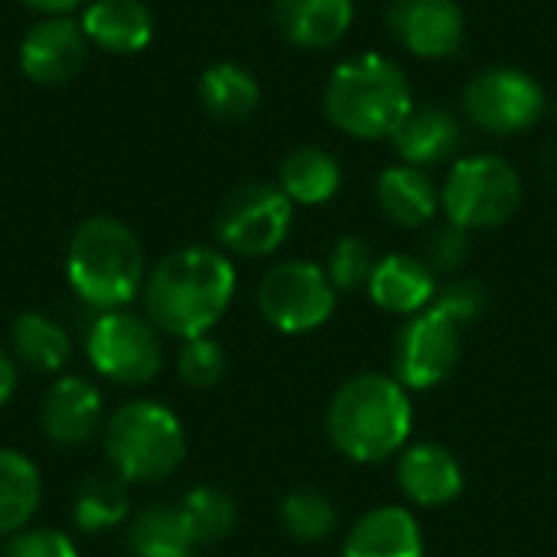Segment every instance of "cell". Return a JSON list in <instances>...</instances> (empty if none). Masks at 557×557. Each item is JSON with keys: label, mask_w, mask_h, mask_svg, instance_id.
Segmentation results:
<instances>
[{"label": "cell", "mask_w": 557, "mask_h": 557, "mask_svg": "<svg viewBox=\"0 0 557 557\" xmlns=\"http://www.w3.org/2000/svg\"><path fill=\"white\" fill-rule=\"evenodd\" d=\"M13 388H16V369H13V362H10V356L0 349V408L10 401V395H13Z\"/></svg>", "instance_id": "cell-36"}, {"label": "cell", "mask_w": 557, "mask_h": 557, "mask_svg": "<svg viewBox=\"0 0 557 557\" xmlns=\"http://www.w3.org/2000/svg\"><path fill=\"white\" fill-rule=\"evenodd\" d=\"M23 3L33 7V10H39V13H46V16H65L75 7L88 3V0H23Z\"/></svg>", "instance_id": "cell-35"}, {"label": "cell", "mask_w": 557, "mask_h": 557, "mask_svg": "<svg viewBox=\"0 0 557 557\" xmlns=\"http://www.w3.org/2000/svg\"><path fill=\"white\" fill-rule=\"evenodd\" d=\"M104 450L121 480L150 483L170 476L186 457L180 418L157 401H131L104 428Z\"/></svg>", "instance_id": "cell-5"}, {"label": "cell", "mask_w": 557, "mask_h": 557, "mask_svg": "<svg viewBox=\"0 0 557 557\" xmlns=\"http://www.w3.org/2000/svg\"><path fill=\"white\" fill-rule=\"evenodd\" d=\"M398 486L418 506H447L463 493V470L441 444H414L398 460Z\"/></svg>", "instance_id": "cell-16"}, {"label": "cell", "mask_w": 557, "mask_h": 557, "mask_svg": "<svg viewBox=\"0 0 557 557\" xmlns=\"http://www.w3.org/2000/svg\"><path fill=\"white\" fill-rule=\"evenodd\" d=\"M545 88L535 75L516 65H493L476 72L463 88L467 117L496 137H516L532 131L545 114Z\"/></svg>", "instance_id": "cell-7"}, {"label": "cell", "mask_w": 557, "mask_h": 557, "mask_svg": "<svg viewBox=\"0 0 557 557\" xmlns=\"http://www.w3.org/2000/svg\"><path fill=\"white\" fill-rule=\"evenodd\" d=\"M101 424V395L85 379H59L42 401V428L55 444H85Z\"/></svg>", "instance_id": "cell-21"}, {"label": "cell", "mask_w": 557, "mask_h": 557, "mask_svg": "<svg viewBox=\"0 0 557 557\" xmlns=\"http://www.w3.org/2000/svg\"><path fill=\"white\" fill-rule=\"evenodd\" d=\"M460 121L454 111L441 108V104H414L411 114L401 121V127L392 137L395 153L401 157V163L411 166H434L450 160L460 150Z\"/></svg>", "instance_id": "cell-18"}, {"label": "cell", "mask_w": 557, "mask_h": 557, "mask_svg": "<svg viewBox=\"0 0 557 557\" xmlns=\"http://www.w3.org/2000/svg\"><path fill=\"white\" fill-rule=\"evenodd\" d=\"M7 557H78V552L69 542V535L52 529H33L10 542Z\"/></svg>", "instance_id": "cell-34"}, {"label": "cell", "mask_w": 557, "mask_h": 557, "mask_svg": "<svg viewBox=\"0 0 557 557\" xmlns=\"http://www.w3.org/2000/svg\"><path fill=\"white\" fill-rule=\"evenodd\" d=\"M281 522L290 539L313 545L333 535L336 529V509L323 493L313 490H297L281 503Z\"/></svg>", "instance_id": "cell-29"}, {"label": "cell", "mask_w": 557, "mask_h": 557, "mask_svg": "<svg viewBox=\"0 0 557 557\" xmlns=\"http://www.w3.org/2000/svg\"><path fill=\"white\" fill-rule=\"evenodd\" d=\"M88 55V39L78 20L42 16L20 39V69L36 85L69 82Z\"/></svg>", "instance_id": "cell-13"}, {"label": "cell", "mask_w": 557, "mask_h": 557, "mask_svg": "<svg viewBox=\"0 0 557 557\" xmlns=\"http://www.w3.org/2000/svg\"><path fill=\"white\" fill-rule=\"evenodd\" d=\"M10 339H13L16 356L26 366L39 369V372H59L69 362V352H72L69 333L59 323H52L49 317H42V313L16 317V323L10 330Z\"/></svg>", "instance_id": "cell-26"}, {"label": "cell", "mask_w": 557, "mask_h": 557, "mask_svg": "<svg viewBox=\"0 0 557 557\" xmlns=\"http://www.w3.org/2000/svg\"><path fill=\"white\" fill-rule=\"evenodd\" d=\"M180 509L186 516V525H189L196 545H215V542L228 539V532L235 529V519H238L232 496L215 486L193 490Z\"/></svg>", "instance_id": "cell-28"}, {"label": "cell", "mask_w": 557, "mask_h": 557, "mask_svg": "<svg viewBox=\"0 0 557 557\" xmlns=\"http://www.w3.org/2000/svg\"><path fill=\"white\" fill-rule=\"evenodd\" d=\"M65 274L85 304L98 310H121L144 284L140 242L124 222L95 215L75 228L65 255Z\"/></svg>", "instance_id": "cell-4"}, {"label": "cell", "mask_w": 557, "mask_h": 557, "mask_svg": "<svg viewBox=\"0 0 557 557\" xmlns=\"http://www.w3.org/2000/svg\"><path fill=\"white\" fill-rule=\"evenodd\" d=\"M460 336L463 326L434 304L408 317V323L395 336V379L414 392L441 385L460 362Z\"/></svg>", "instance_id": "cell-10"}, {"label": "cell", "mask_w": 557, "mask_h": 557, "mask_svg": "<svg viewBox=\"0 0 557 557\" xmlns=\"http://www.w3.org/2000/svg\"><path fill=\"white\" fill-rule=\"evenodd\" d=\"M414 108V91L405 69L382 52L343 59L323 91L330 124L356 140H392Z\"/></svg>", "instance_id": "cell-2"}, {"label": "cell", "mask_w": 557, "mask_h": 557, "mask_svg": "<svg viewBox=\"0 0 557 557\" xmlns=\"http://www.w3.org/2000/svg\"><path fill=\"white\" fill-rule=\"evenodd\" d=\"M258 307L264 320L290 336L320 330L336 310V287L326 268L313 261L274 264L258 287Z\"/></svg>", "instance_id": "cell-9"}, {"label": "cell", "mask_w": 557, "mask_h": 557, "mask_svg": "<svg viewBox=\"0 0 557 557\" xmlns=\"http://www.w3.org/2000/svg\"><path fill=\"white\" fill-rule=\"evenodd\" d=\"M277 186L294 206H323L343 186L339 160L323 147H297L284 157L277 170Z\"/></svg>", "instance_id": "cell-22"}, {"label": "cell", "mask_w": 557, "mask_h": 557, "mask_svg": "<svg viewBox=\"0 0 557 557\" xmlns=\"http://www.w3.org/2000/svg\"><path fill=\"white\" fill-rule=\"evenodd\" d=\"M522 206V180L516 166L496 153H470L460 157L444 186H441V209L447 222L483 232L509 222Z\"/></svg>", "instance_id": "cell-6"}, {"label": "cell", "mask_w": 557, "mask_h": 557, "mask_svg": "<svg viewBox=\"0 0 557 557\" xmlns=\"http://www.w3.org/2000/svg\"><path fill=\"white\" fill-rule=\"evenodd\" d=\"M375 199L382 215L401 228H424L441 212V189L421 166L411 163H395L382 170L375 183Z\"/></svg>", "instance_id": "cell-19"}, {"label": "cell", "mask_w": 557, "mask_h": 557, "mask_svg": "<svg viewBox=\"0 0 557 557\" xmlns=\"http://www.w3.org/2000/svg\"><path fill=\"white\" fill-rule=\"evenodd\" d=\"M176 369H180L186 385L212 388L225 375V352H222V346L215 339L196 336V339H186V346L180 349Z\"/></svg>", "instance_id": "cell-31"}, {"label": "cell", "mask_w": 557, "mask_h": 557, "mask_svg": "<svg viewBox=\"0 0 557 557\" xmlns=\"http://www.w3.org/2000/svg\"><path fill=\"white\" fill-rule=\"evenodd\" d=\"M375 271V255L369 242L346 235L333 245L330 261H326V277L333 281L336 290H359L369 287V277Z\"/></svg>", "instance_id": "cell-30"}, {"label": "cell", "mask_w": 557, "mask_h": 557, "mask_svg": "<svg viewBox=\"0 0 557 557\" xmlns=\"http://www.w3.org/2000/svg\"><path fill=\"white\" fill-rule=\"evenodd\" d=\"M131 548L137 557H193L196 539L186 525L183 509L153 506L134 519Z\"/></svg>", "instance_id": "cell-24"}, {"label": "cell", "mask_w": 557, "mask_h": 557, "mask_svg": "<svg viewBox=\"0 0 557 557\" xmlns=\"http://www.w3.org/2000/svg\"><path fill=\"white\" fill-rule=\"evenodd\" d=\"M392 39L418 59H450L467 36L457 0H392L385 10Z\"/></svg>", "instance_id": "cell-12"}, {"label": "cell", "mask_w": 557, "mask_h": 557, "mask_svg": "<svg viewBox=\"0 0 557 557\" xmlns=\"http://www.w3.org/2000/svg\"><path fill=\"white\" fill-rule=\"evenodd\" d=\"M39 493L42 486L36 467L23 454L0 447V535L29 522L39 506Z\"/></svg>", "instance_id": "cell-25"}, {"label": "cell", "mask_w": 557, "mask_h": 557, "mask_svg": "<svg viewBox=\"0 0 557 557\" xmlns=\"http://www.w3.org/2000/svg\"><path fill=\"white\" fill-rule=\"evenodd\" d=\"M369 297L375 307L395 317H414L428 310L437 297V274L424 258L414 255H385L375 261L369 277Z\"/></svg>", "instance_id": "cell-15"}, {"label": "cell", "mask_w": 557, "mask_h": 557, "mask_svg": "<svg viewBox=\"0 0 557 557\" xmlns=\"http://www.w3.org/2000/svg\"><path fill=\"white\" fill-rule=\"evenodd\" d=\"M78 23L88 42L114 55L140 52L153 39V13L144 0H88Z\"/></svg>", "instance_id": "cell-17"}, {"label": "cell", "mask_w": 557, "mask_h": 557, "mask_svg": "<svg viewBox=\"0 0 557 557\" xmlns=\"http://www.w3.org/2000/svg\"><path fill=\"white\" fill-rule=\"evenodd\" d=\"M274 23L281 36L297 49H333L339 46L356 20L352 0H274Z\"/></svg>", "instance_id": "cell-14"}, {"label": "cell", "mask_w": 557, "mask_h": 557, "mask_svg": "<svg viewBox=\"0 0 557 557\" xmlns=\"http://www.w3.org/2000/svg\"><path fill=\"white\" fill-rule=\"evenodd\" d=\"M199 101L215 121H245L261 104L258 78L238 62H215L199 75Z\"/></svg>", "instance_id": "cell-23"}, {"label": "cell", "mask_w": 557, "mask_h": 557, "mask_svg": "<svg viewBox=\"0 0 557 557\" xmlns=\"http://www.w3.org/2000/svg\"><path fill=\"white\" fill-rule=\"evenodd\" d=\"M127 516V486L114 476H88L75 496V525L82 532H101Z\"/></svg>", "instance_id": "cell-27"}, {"label": "cell", "mask_w": 557, "mask_h": 557, "mask_svg": "<svg viewBox=\"0 0 557 557\" xmlns=\"http://www.w3.org/2000/svg\"><path fill=\"white\" fill-rule=\"evenodd\" d=\"M470 258V232L447 222L441 228L431 232L428 248H424V261L431 264L434 274H457Z\"/></svg>", "instance_id": "cell-32"}, {"label": "cell", "mask_w": 557, "mask_h": 557, "mask_svg": "<svg viewBox=\"0 0 557 557\" xmlns=\"http://www.w3.org/2000/svg\"><path fill=\"white\" fill-rule=\"evenodd\" d=\"M408 388L395 375L362 372L339 385L326 411L333 447L356 463H379L398 454L411 437Z\"/></svg>", "instance_id": "cell-3"}, {"label": "cell", "mask_w": 557, "mask_h": 557, "mask_svg": "<svg viewBox=\"0 0 557 557\" xmlns=\"http://www.w3.org/2000/svg\"><path fill=\"white\" fill-rule=\"evenodd\" d=\"M235 294V268L215 248H180L166 255L144 284V307L153 326L176 339L206 336Z\"/></svg>", "instance_id": "cell-1"}, {"label": "cell", "mask_w": 557, "mask_h": 557, "mask_svg": "<svg viewBox=\"0 0 557 557\" xmlns=\"http://www.w3.org/2000/svg\"><path fill=\"white\" fill-rule=\"evenodd\" d=\"M88 359L104 379L140 385L157 375L163 352L147 320L124 310H108L88 333Z\"/></svg>", "instance_id": "cell-11"}, {"label": "cell", "mask_w": 557, "mask_h": 557, "mask_svg": "<svg viewBox=\"0 0 557 557\" xmlns=\"http://www.w3.org/2000/svg\"><path fill=\"white\" fill-rule=\"evenodd\" d=\"M294 202L271 183H245L232 189L215 212L219 242L242 258H264L277 251L290 232Z\"/></svg>", "instance_id": "cell-8"}, {"label": "cell", "mask_w": 557, "mask_h": 557, "mask_svg": "<svg viewBox=\"0 0 557 557\" xmlns=\"http://www.w3.org/2000/svg\"><path fill=\"white\" fill-rule=\"evenodd\" d=\"M343 557H424L421 525L401 506L372 509L352 525Z\"/></svg>", "instance_id": "cell-20"}, {"label": "cell", "mask_w": 557, "mask_h": 557, "mask_svg": "<svg viewBox=\"0 0 557 557\" xmlns=\"http://www.w3.org/2000/svg\"><path fill=\"white\" fill-rule=\"evenodd\" d=\"M434 307L444 310L454 323L467 326L486 310V287L480 281H470V277H454L450 284H444L437 290Z\"/></svg>", "instance_id": "cell-33"}]
</instances>
